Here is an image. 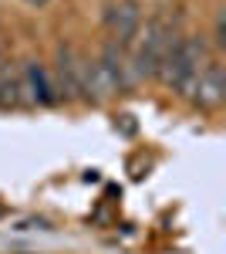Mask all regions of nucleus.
Wrapping results in <instances>:
<instances>
[{
  "mask_svg": "<svg viewBox=\"0 0 226 254\" xmlns=\"http://www.w3.org/2000/svg\"><path fill=\"white\" fill-rule=\"evenodd\" d=\"M169 20L162 17H152L145 20V27H138V34H135V44H132V75L135 81L142 78H155V71H159V61H162V48H166V38H169Z\"/></svg>",
  "mask_w": 226,
  "mask_h": 254,
  "instance_id": "1",
  "label": "nucleus"
},
{
  "mask_svg": "<svg viewBox=\"0 0 226 254\" xmlns=\"http://www.w3.org/2000/svg\"><path fill=\"white\" fill-rule=\"evenodd\" d=\"M189 102L199 105V109H206V112H216L226 102V75H223L220 58L209 55V61L203 64V71H199V78H196V88H192Z\"/></svg>",
  "mask_w": 226,
  "mask_h": 254,
  "instance_id": "2",
  "label": "nucleus"
},
{
  "mask_svg": "<svg viewBox=\"0 0 226 254\" xmlns=\"http://www.w3.org/2000/svg\"><path fill=\"white\" fill-rule=\"evenodd\" d=\"M81 64L85 58L78 55L71 44H61L57 48V61H54V95L57 98H68V102H75V98H85L81 95Z\"/></svg>",
  "mask_w": 226,
  "mask_h": 254,
  "instance_id": "3",
  "label": "nucleus"
},
{
  "mask_svg": "<svg viewBox=\"0 0 226 254\" xmlns=\"http://www.w3.org/2000/svg\"><path fill=\"white\" fill-rule=\"evenodd\" d=\"M105 24L112 31V41L118 44H132V38L142 27V3L138 0H115L105 10Z\"/></svg>",
  "mask_w": 226,
  "mask_h": 254,
  "instance_id": "4",
  "label": "nucleus"
},
{
  "mask_svg": "<svg viewBox=\"0 0 226 254\" xmlns=\"http://www.w3.org/2000/svg\"><path fill=\"white\" fill-rule=\"evenodd\" d=\"M20 95L34 105H54L57 95H54V81L47 75V68L41 61H27L24 64V75H20Z\"/></svg>",
  "mask_w": 226,
  "mask_h": 254,
  "instance_id": "5",
  "label": "nucleus"
},
{
  "mask_svg": "<svg viewBox=\"0 0 226 254\" xmlns=\"http://www.w3.org/2000/svg\"><path fill=\"white\" fill-rule=\"evenodd\" d=\"M24 95H20V78H10V75H3L0 78V109H17Z\"/></svg>",
  "mask_w": 226,
  "mask_h": 254,
  "instance_id": "6",
  "label": "nucleus"
},
{
  "mask_svg": "<svg viewBox=\"0 0 226 254\" xmlns=\"http://www.w3.org/2000/svg\"><path fill=\"white\" fill-rule=\"evenodd\" d=\"M27 3H44V0H27Z\"/></svg>",
  "mask_w": 226,
  "mask_h": 254,
  "instance_id": "7",
  "label": "nucleus"
},
{
  "mask_svg": "<svg viewBox=\"0 0 226 254\" xmlns=\"http://www.w3.org/2000/svg\"><path fill=\"white\" fill-rule=\"evenodd\" d=\"M0 78H3V64H0Z\"/></svg>",
  "mask_w": 226,
  "mask_h": 254,
  "instance_id": "8",
  "label": "nucleus"
},
{
  "mask_svg": "<svg viewBox=\"0 0 226 254\" xmlns=\"http://www.w3.org/2000/svg\"><path fill=\"white\" fill-rule=\"evenodd\" d=\"M0 64H3V51H0Z\"/></svg>",
  "mask_w": 226,
  "mask_h": 254,
  "instance_id": "9",
  "label": "nucleus"
}]
</instances>
